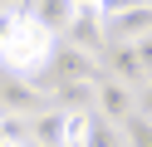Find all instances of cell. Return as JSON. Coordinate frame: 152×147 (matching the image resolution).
<instances>
[{
	"label": "cell",
	"mask_w": 152,
	"mask_h": 147,
	"mask_svg": "<svg viewBox=\"0 0 152 147\" xmlns=\"http://www.w3.org/2000/svg\"><path fill=\"white\" fill-rule=\"evenodd\" d=\"M49 74H54V78H74V83H93V78L103 74V64H98V54H83V49L54 39V49H49Z\"/></svg>",
	"instance_id": "277c9868"
},
{
	"label": "cell",
	"mask_w": 152,
	"mask_h": 147,
	"mask_svg": "<svg viewBox=\"0 0 152 147\" xmlns=\"http://www.w3.org/2000/svg\"><path fill=\"white\" fill-rule=\"evenodd\" d=\"M88 118H93V113H64V132H59V147H83Z\"/></svg>",
	"instance_id": "4fadbf2b"
},
{
	"label": "cell",
	"mask_w": 152,
	"mask_h": 147,
	"mask_svg": "<svg viewBox=\"0 0 152 147\" xmlns=\"http://www.w3.org/2000/svg\"><path fill=\"white\" fill-rule=\"evenodd\" d=\"M74 5H79V10H93V5H98V0H74Z\"/></svg>",
	"instance_id": "9a60e30c"
},
{
	"label": "cell",
	"mask_w": 152,
	"mask_h": 147,
	"mask_svg": "<svg viewBox=\"0 0 152 147\" xmlns=\"http://www.w3.org/2000/svg\"><path fill=\"white\" fill-rule=\"evenodd\" d=\"M10 29H15V10H0V44L10 39Z\"/></svg>",
	"instance_id": "5bb4252c"
},
{
	"label": "cell",
	"mask_w": 152,
	"mask_h": 147,
	"mask_svg": "<svg viewBox=\"0 0 152 147\" xmlns=\"http://www.w3.org/2000/svg\"><path fill=\"white\" fill-rule=\"evenodd\" d=\"M25 132H30V147H59L64 113H59V108H39L34 118H25Z\"/></svg>",
	"instance_id": "9c48e42d"
},
{
	"label": "cell",
	"mask_w": 152,
	"mask_h": 147,
	"mask_svg": "<svg viewBox=\"0 0 152 147\" xmlns=\"http://www.w3.org/2000/svg\"><path fill=\"white\" fill-rule=\"evenodd\" d=\"M49 108L59 113H93V83H74V78H54Z\"/></svg>",
	"instance_id": "52a82bcc"
},
{
	"label": "cell",
	"mask_w": 152,
	"mask_h": 147,
	"mask_svg": "<svg viewBox=\"0 0 152 147\" xmlns=\"http://www.w3.org/2000/svg\"><path fill=\"white\" fill-rule=\"evenodd\" d=\"M49 49H54V34L34 25L30 10L15 5V29H10V39L0 44V64L10 69L15 78H34V74L49 69Z\"/></svg>",
	"instance_id": "6da1fadb"
},
{
	"label": "cell",
	"mask_w": 152,
	"mask_h": 147,
	"mask_svg": "<svg viewBox=\"0 0 152 147\" xmlns=\"http://www.w3.org/2000/svg\"><path fill=\"white\" fill-rule=\"evenodd\" d=\"M30 15L39 29H49V34H64L74 20V0H30Z\"/></svg>",
	"instance_id": "30bf717a"
},
{
	"label": "cell",
	"mask_w": 152,
	"mask_h": 147,
	"mask_svg": "<svg viewBox=\"0 0 152 147\" xmlns=\"http://www.w3.org/2000/svg\"><path fill=\"white\" fill-rule=\"evenodd\" d=\"M64 44L83 49V54H103V44H108L103 15H98V10H79V5H74V20H69V29H64Z\"/></svg>",
	"instance_id": "5b68a950"
},
{
	"label": "cell",
	"mask_w": 152,
	"mask_h": 147,
	"mask_svg": "<svg viewBox=\"0 0 152 147\" xmlns=\"http://www.w3.org/2000/svg\"><path fill=\"white\" fill-rule=\"evenodd\" d=\"M0 10H15V0H0Z\"/></svg>",
	"instance_id": "2e32d148"
},
{
	"label": "cell",
	"mask_w": 152,
	"mask_h": 147,
	"mask_svg": "<svg viewBox=\"0 0 152 147\" xmlns=\"http://www.w3.org/2000/svg\"><path fill=\"white\" fill-rule=\"evenodd\" d=\"M93 108H98V118L103 123H123L128 113H137V93H132L128 83H118V78H108V74H98L93 78Z\"/></svg>",
	"instance_id": "3957f363"
},
{
	"label": "cell",
	"mask_w": 152,
	"mask_h": 147,
	"mask_svg": "<svg viewBox=\"0 0 152 147\" xmlns=\"http://www.w3.org/2000/svg\"><path fill=\"white\" fill-rule=\"evenodd\" d=\"M39 108H49V93L30 83V78H10L0 88V113H15V118H34Z\"/></svg>",
	"instance_id": "8992f818"
},
{
	"label": "cell",
	"mask_w": 152,
	"mask_h": 147,
	"mask_svg": "<svg viewBox=\"0 0 152 147\" xmlns=\"http://www.w3.org/2000/svg\"><path fill=\"white\" fill-rule=\"evenodd\" d=\"M147 25H152V10L137 5V10H123V15H108L103 29L118 34V44H132V39H147Z\"/></svg>",
	"instance_id": "ba28073f"
},
{
	"label": "cell",
	"mask_w": 152,
	"mask_h": 147,
	"mask_svg": "<svg viewBox=\"0 0 152 147\" xmlns=\"http://www.w3.org/2000/svg\"><path fill=\"white\" fill-rule=\"evenodd\" d=\"M123 142L128 147H152V123H147V108H137V113H128L123 118Z\"/></svg>",
	"instance_id": "8fae6325"
},
{
	"label": "cell",
	"mask_w": 152,
	"mask_h": 147,
	"mask_svg": "<svg viewBox=\"0 0 152 147\" xmlns=\"http://www.w3.org/2000/svg\"><path fill=\"white\" fill-rule=\"evenodd\" d=\"M147 64H152V44L147 39H132V44H113L108 49V69L103 74L118 78V83H128L132 93H142L147 88Z\"/></svg>",
	"instance_id": "7a4b0ae2"
},
{
	"label": "cell",
	"mask_w": 152,
	"mask_h": 147,
	"mask_svg": "<svg viewBox=\"0 0 152 147\" xmlns=\"http://www.w3.org/2000/svg\"><path fill=\"white\" fill-rule=\"evenodd\" d=\"M83 147H123L118 123H103V118L93 113V118H88V132H83Z\"/></svg>",
	"instance_id": "7c38bea8"
}]
</instances>
